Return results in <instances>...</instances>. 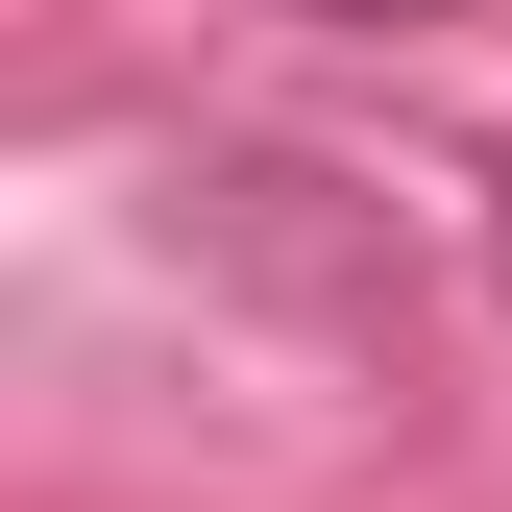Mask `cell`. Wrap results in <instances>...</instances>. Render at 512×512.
Wrapping results in <instances>:
<instances>
[{
    "instance_id": "cell-1",
    "label": "cell",
    "mask_w": 512,
    "mask_h": 512,
    "mask_svg": "<svg viewBox=\"0 0 512 512\" xmlns=\"http://www.w3.org/2000/svg\"><path fill=\"white\" fill-rule=\"evenodd\" d=\"M293 25H439V0H293Z\"/></svg>"
},
{
    "instance_id": "cell-2",
    "label": "cell",
    "mask_w": 512,
    "mask_h": 512,
    "mask_svg": "<svg viewBox=\"0 0 512 512\" xmlns=\"http://www.w3.org/2000/svg\"><path fill=\"white\" fill-rule=\"evenodd\" d=\"M488 293H512V196H488Z\"/></svg>"
}]
</instances>
